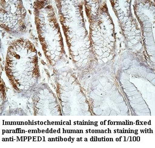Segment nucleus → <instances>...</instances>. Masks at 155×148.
<instances>
[{
    "instance_id": "1",
    "label": "nucleus",
    "mask_w": 155,
    "mask_h": 148,
    "mask_svg": "<svg viewBox=\"0 0 155 148\" xmlns=\"http://www.w3.org/2000/svg\"><path fill=\"white\" fill-rule=\"evenodd\" d=\"M5 70L17 93L24 95L33 93L40 74L37 51L30 41L21 38L10 43Z\"/></svg>"
},
{
    "instance_id": "2",
    "label": "nucleus",
    "mask_w": 155,
    "mask_h": 148,
    "mask_svg": "<svg viewBox=\"0 0 155 148\" xmlns=\"http://www.w3.org/2000/svg\"><path fill=\"white\" fill-rule=\"evenodd\" d=\"M1 27L12 35L25 31L26 11L22 1H1Z\"/></svg>"
}]
</instances>
